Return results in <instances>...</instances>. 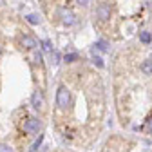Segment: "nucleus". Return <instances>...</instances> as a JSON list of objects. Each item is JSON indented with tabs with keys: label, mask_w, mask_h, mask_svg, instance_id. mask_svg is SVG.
<instances>
[{
	"label": "nucleus",
	"mask_w": 152,
	"mask_h": 152,
	"mask_svg": "<svg viewBox=\"0 0 152 152\" xmlns=\"http://www.w3.org/2000/svg\"><path fill=\"white\" fill-rule=\"evenodd\" d=\"M56 103L62 110H67V107L71 105V92L65 85H60L58 87V92H56Z\"/></svg>",
	"instance_id": "1"
},
{
	"label": "nucleus",
	"mask_w": 152,
	"mask_h": 152,
	"mask_svg": "<svg viewBox=\"0 0 152 152\" xmlns=\"http://www.w3.org/2000/svg\"><path fill=\"white\" fill-rule=\"evenodd\" d=\"M31 105H33L34 110H40V112L45 109V100H44V94L40 91H34L31 94Z\"/></svg>",
	"instance_id": "2"
},
{
	"label": "nucleus",
	"mask_w": 152,
	"mask_h": 152,
	"mask_svg": "<svg viewBox=\"0 0 152 152\" xmlns=\"http://www.w3.org/2000/svg\"><path fill=\"white\" fill-rule=\"evenodd\" d=\"M110 6L109 4H100L98 7H96V18L98 20H102V22H107L109 18H110Z\"/></svg>",
	"instance_id": "3"
},
{
	"label": "nucleus",
	"mask_w": 152,
	"mask_h": 152,
	"mask_svg": "<svg viewBox=\"0 0 152 152\" xmlns=\"http://www.w3.org/2000/svg\"><path fill=\"white\" fill-rule=\"evenodd\" d=\"M40 125H42V121H40V120L34 118V116H31V118H27V120H26V123H24V130H26V132H38Z\"/></svg>",
	"instance_id": "4"
},
{
	"label": "nucleus",
	"mask_w": 152,
	"mask_h": 152,
	"mask_svg": "<svg viewBox=\"0 0 152 152\" xmlns=\"http://www.w3.org/2000/svg\"><path fill=\"white\" fill-rule=\"evenodd\" d=\"M60 18H62V22H64L65 26H72V24L76 22V16L72 15V11L65 9V7L60 9Z\"/></svg>",
	"instance_id": "5"
},
{
	"label": "nucleus",
	"mask_w": 152,
	"mask_h": 152,
	"mask_svg": "<svg viewBox=\"0 0 152 152\" xmlns=\"http://www.w3.org/2000/svg\"><path fill=\"white\" fill-rule=\"evenodd\" d=\"M20 45H22L24 49L31 51V49H34V47H36V40H34L31 34H22V38H20Z\"/></svg>",
	"instance_id": "6"
},
{
	"label": "nucleus",
	"mask_w": 152,
	"mask_h": 152,
	"mask_svg": "<svg viewBox=\"0 0 152 152\" xmlns=\"http://www.w3.org/2000/svg\"><path fill=\"white\" fill-rule=\"evenodd\" d=\"M26 20H27L29 24L36 26V24H40V22H42V18H40V15H36V13H29V15L26 16Z\"/></svg>",
	"instance_id": "7"
},
{
	"label": "nucleus",
	"mask_w": 152,
	"mask_h": 152,
	"mask_svg": "<svg viewBox=\"0 0 152 152\" xmlns=\"http://www.w3.org/2000/svg\"><path fill=\"white\" fill-rule=\"evenodd\" d=\"M94 53L96 51H109V44L105 42V40H98L96 44H94V49H92Z\"/></svg>",
	"instance_id": "8"
},
{
	"label": "nucleus",
	"mask_w": 152,
	"mask_h": 152,
	"mask_svg": "<svg viewBox=\"0 0 152 152\" xmlns=\"http://www.w3.org/2000/svg\"><path fill=\"white\" fill-rule=\"evenodd\" d=\"M140 67H141V71H143L145 74H152V60H145Z\"/></svg>",
	"instance_id": "9"
},
{
	"label": "nucleus",
	"mask_w": 152,
	"mask_h": 152,
	"mask_svg": "<svg viewBox=\"0 0 152 152\" xmlns=\"http://www.w3.org/2000/svg\"><path fill=\"white\" fill-rule=\"evenodd\" d=\"M42 141H44V136H38V140L29 147V152H36L38 148H40V145H42Z\"/></svg>",
	"instance_id": "10"
},
{
	"label": "nucleus",
	"mask_w": 152,
	"mask_h": 152,
	"mask_svg": "<svg viewBox=\"0 0 152 152\" xmlns=\"http://www.w3.org/2000/svg\"><path fill=\"white\" fill-rule=\"evenodd\" d=\"M140 40H141L143 44H150L152 36H150V33H148V31H143V33H140Z\"/></svg>",
	"instance_id": "11"
},
{
	"label": "nucleus",
	"mask_w": 152,
	"mask_h": 152,
	"mask_svg": "<svg viewBox=\"0 0 152 152\" xmlns=\"http://www.w3.org/2000/svg\"><path fill=\"white\" fill-rule=\"evenodd\" d=\"M64 60H65V64L76 62V60H78V54H76V53H69V54H65V56H64Z\"/></svg>",
	"instance_id": "12"
},
{
	"label": "nucleus",
	"mask_w": 152,
	"mask_h": 152,
	"mask_svg": "<svg viewBox=\"0 0 152 152\" xmlns=\"http://www.w3.org/2000/svg\"><path fill=\"white\" fill-rule=\"evenodd\" d=\"M42 49H44L45 53H53V44H51V40H42Z\"/></svg>",
	"instance_id": "13"
},
{
	"label": "nucleus",
	"mask_w": 152,
	"mask_h": 152,
	"mask_svg": "<svg viewBox=\"0 0 152 152\" xmlns=\"http://www.w3.org/2000/svg\"><path fill=\"white\" fill-rule=\"evenodd\" d=\"M92 64H94V65H96V67H100V69H102V67L105 65V64H103V60L100 58V56H98V54H92Z\"/></svg>",
	"instance_id": "14"
},
{
	"label": "nucleus",
	"mask_w": 152,
	"mask_h": 152,
	"mask_svg": "<svg viewBox=\"0 0 152 152\" xmlns=\"http://www.w3.org/2000/svg\"><path fill=\"white\" fill-rule=\"evenodd\" d=\"M51 62H53L54 65H58V62H60V54L53 51V53H51Z\"/></svg>",
	"instance_id": "15"
},
{
	"label": "nucleus",
	"mask_w": 152,
	"mask_h": 152,
	"mask_svg": "<svg viewBox=\"0 0 152 152\" xmlns=\"http://www.w3.org/2000/svg\"><path fill=\"white\" fill-rule=\"evenodd\" d=\"M0 152H13V148L6 143H0Z\"/></svg>",
	"instance_id": "16"
},
{
	"label": "nucleus",
	"mask_w": 152,
	"mask_h": 152,
	"mask_svg": "<svg viewBox=\"0 0 152 152\" xmlns=\"http://www.w3.org/2000/svg\"><path fill=\"white\" fill-rule=\"evenodd\" d=\"M103 152H109V150H103Z\"/></svg>",
	"instance_id": "17"
},
{
	"label": "nucleus",
	"mask_w": 152,
	"mask_h": 152,
	"mask_svg": "<svg viewBox=\"0 0 152 152\" xmlns=\"http://www.w3.org/2000/svg\"><path fill=\"white\" fill-rule=\"evenodd\" d=\"M0 53H2V49H0Z\"/></svg>",
	"instance_id": "18"
}]
</instances>
